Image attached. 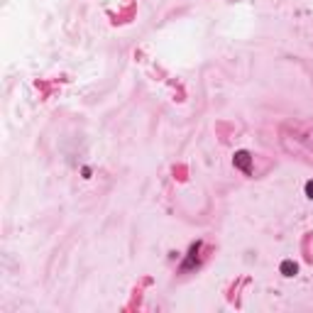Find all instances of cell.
<instances>
[{
	"instance_id": "6da1fadb",
	"label": "cell",
	"mask_w": 313,
	"mask_h": 313,
	"mask_svg": "<svg viewBox=\"0 0 313 313\" xmlns=\"http://www.w3.org/2000/svg\"><path fill=\"white\" fill-rule=\"evenodd\" d=\"M233 164L240 169V172H245V174H252V154L247 149H240V152H235V157H233Z\"/></svg>"
},
{
	"instance_id": "7a4b0ae2",
	"label": "cell",
	"mask_w": 313,
	"mask_h": 313,
	"mask_svg": "<svg viewBox=\"0 0 313 313\" xmlns=\"http://www.w3.org/2000/svg\"><path fill=\"white\" fill-rule=\"evenodd\" d=\"M201 247H203V243H193V245H191L186 262L181 264V269H184V272H188V269H193V267H196V259H198V252H201Z\"/></svg>"
},
{
	"instance_id": "3957f363",
	"label": "cell",
	"mask_w": 313,
	"mask_h": 313,
	"mask_svg": "<svg viewBox=\"0 0 313 313\" xmlns=\"http://www.w3.org/2000/svg\"><path fill=\"white\" fill-rule=\"evenodd\" d=\"M279 269H281V274H284V277H296V272H299L296 262H291V259H284Z\"/></svg>"
},
{
	"instance_id": "277c9868",
	"label": "cell",
	"mask_w": 313,
	"mask_h": 313,
	"mask_svg": "<svg viewBox=\"0 0 313 313\" xmlns=\"http://www.w3.org/2000/svg\"><path fill=\"white\" fill-rule=\"evenodd\" d=\"M306 196H309V198L313 201V179L309 181V184H306Z\"/></svg>"
}]
</instances>
